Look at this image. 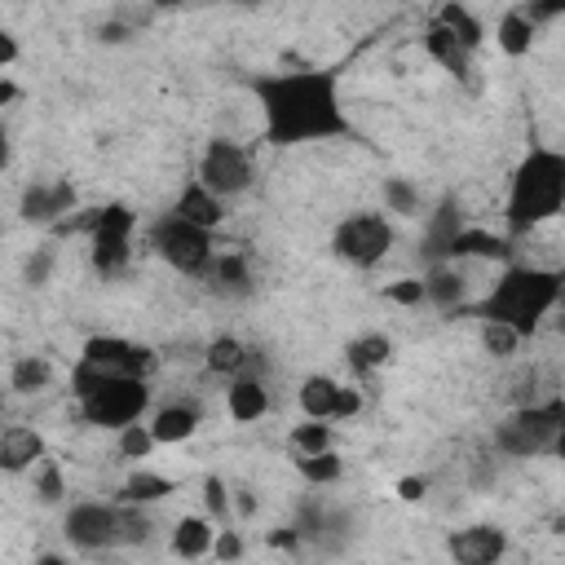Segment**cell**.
<instances>
[{"mask_svg": "<svg viewBox=\"0 0 565 565\" xmlns=\"http://www.w3.org/2000/svg\"><path fill=\"white\" fill-rule=\"evenodd\" d=\"M256 106L265 115L269 146H300L322 137H344L349 119L340 110V75L335 71H274L252 79Z\"/></svg>", "mask_w": 565, "mask_h": 565, "instance_id": "cell-1", "label": "cell"}, {"mask_svg": "<svg viewBox=\"0 0 565 565\" xmlns=\"http://www.w3.org/2000/svg\"><path fill=\"white\" fill-rule=\"evenodd\" d=\"M561 300V274L556 269H534V265H508L494 291L477 305L481 322H503L516 335H530Z\"/></svg>", "mask_w": 565, "mask_h": 565, "instance_id": "cell-2", "label": "cell"}, {"mask_svg": "<svg viewBox=\"0 0 565 565\" xmlns=\"http://www.w3.org/2000/svg\"><path fill=\"white\" fill-rule=\"evenodd\" d=\"M565 203V154L552 146H534L516 172H512V190H508V234H530L534 225L552 221Z\"/></svg>", "mask_w": 565, "mask_h": 565, "instance_id": "cell-3", "label": "cell"}, {"mask_svg": "<svg viewBox=\"0 0 565 565\" xmlns=\"http://www.w3.org/2000/svg\"><path fill=\"white\" fill-rule=\"evenodd\" d=\"M561 428H565V402L561 397H547V402H530L521 406L516 415H508L494 433V446L503 455H543V450H556L561 441Z\"/></svg>", "mask_w": 565, "mask_h": 565, "instance_id": "cell-4", "label": "cell"}, {"mask_svg": "<svg viewBox=\"0 0 565 565\" xmlns=\"http://www.w3.org/2000/svg\"><path fill=\"white\" fill-rule=\"evenodd\" d=\"M388 247H393V225L380 212H353L331 234V252L358 269H371L375 260H384Z\"/></svg>", "mask_w": 565, "mask_h": 565, "instance_id": "cell-5", "label": "cell"}, {"mask_svg": "<svg viewBox=\"0 0 565 565\" xmlns=\"http://www.w3.org/2000/svg\"><path fill=\"white\" fill-rule=\"evenodd\" d=\"M150 406V388L146 380H106L102 388H93L84 402H79V415L97 428H128L141 419V411Z\"/></svg>", "mask_w": 565, "mask_h": 565, "instance_id": "cell-6", "label": "cell"}, {"mask_svg": "<svg viewBox=\"0 0 565 565\" xmlns=\"http://www.w3.org/2000/svg\"><path fill=\"white\" fill-rule=\"evenodd\" d=\"M252 177H256V163H252V154H247L238 141L212 137V141L203 146V154H199V185H203L207 194H216V199L243 194V190L252 185Z\"/></svg>", "mask_w": 565, "mask_h": 565, "instance_id": "cell-7", "label": "cell"}, {"mask_svg": "<svg viewBox=\"0 0 565 565\" xmlns=\"http://www.w3.org/2000/svg\"><path fill=\"white\" fill-rule=\"evenodd\" d=\"M132 225L137 216L124 207V203H110V207H93V230H88V243H93V269L97 274H119L132 256Z\"/></svg>", "mask_w": 565, "mask_h": 565, "instance_id": "cell-8", "label": "cell"}, {"mask_svg": "<svg viewBox=\"0 0 565 565\" xmlns=\"http://www.w3.org/2000/svg\"><path fill=\"white\" fill-rule=\"evenodd\" d=\"M150 243H154V252H159L172 269H181V274H207V265H212V234L185 225V221L172 216V212H168L163 221H154Z\"/></svg>", "mask_w": 565, "mask_h": 565, "instance_id": "cell-9", "label": "cell"}, {"mask_svg": "<svg viewBox=\"0 0 565 565\" xmlns=\"http://www.w3.org/2000/svg\"><path fill=\"white\" fill-rule=\"evenodd\" d=\"M79 362H88L93 371L110 375V380H146L154 366V353L146 344L119 340V335H93L79 353Z\"/></svg>", "mask_w": 565, "mask_h": 565, "instance_id": "cell-10", "label": "cell"}, {"mask_svg": "<svg viewBox=\"0 0 565 565\" xmlns=\"http://www.w3.org/2000/svg\"><path fill=\"white\" fill-rule=\"evenodd\" d=\"M71 207H75V185L71 181H35V185L22 190V203H18L26 225H57V221H66Z\"/></svg>", "mask_w": 565, "mask_h": 565, "instance_id": "cell-11", "label": "cell"}, {"mask_svg": "<svg viewBox=\"0 0 565 565\" xmlns=\"http://www.w3.org/2000/svg\"><path fill=\"white\" fill-rule=\"evenodd\" d=\"M66 539L84 552H102V547H115V508L106 503H79L66 512Z\"/></svg>", "mask_w": 565, "mask_h": 565, "instance_id": "cell-12", "label": "cell"}, {"mask_svg": "<svg viewBox=\"0 0 565 565\" xmlns=\"http://www.w3.org/2000/svg\"><path fill=\"white\" fill-rule=\"evenodd\" d=\"M446 552L455 565H494L508 552V534L499 525H468L446 539Z\"/></svg>", "mask_w": 565, "mask_h": 565, "instance_id": "cell-13", "label": "cell"}, {"mask_svg": "<svg viewBox=\"0 0 565 565\" xmlns=\"http://www.w3.org/2000/svg\"><path fill=\"white\" fill-rule=\"evenodd\" d=\"M459 230H463V212H459V203H455V199H441L437 212H428L419 252H424L433 265H446V260H450V243H455Z\"/></svg>", "mask_w": 565, "mask_h": 565, "instance_id": "cell-14", "label": "cell"}, {"mask_svg": "<svg viewBox=\"0 0 565 565\" xmlns=\"http://www.w3.org/2000/svg\"><path fill=\"white\" fill-rule=\"evenodd\" d=\"M172 216H181L185 225H194V230H207V234H212V230L225 221V207H221V199H216V194H207L199 181H190V185L181 190V199H177Z\"/></svg>", "mask_w": 565, "mask_h": 565, "instance_id": "cell-15", "label": "cell"}, {"mask_svg": "<svg viewBox=\"0 0 565 565\" xmlns=\"http://www.w3.org/2000/svg\"><path fill=\"white\" fill-rule=\"evenodd\" d=\"M35 459H44V437H40L35 428L13 424V428L0 433V468H4V472H22V468H31Z\"/></svg>", "mask_w": 565, "mask_h": 565, "instance_id": "cell-16", "label": "cell"}, {"mask_svg": "<svg viewBox=\"0 0 565 565\" xmlns=\"http://www.w3.org/2000/svg\"><path fill=\"white\" fill-rule=\"evenodd\" d=\"M468 256H481V260H508L512 256V243L499 238V234H486V230H459L455 243H450V260H468Z\"/></svg>", "mask_w": 565, "mask_h": 565, "instance_id": "cell-17", "label": "cell"}, {"mask_svg": "<svg viewBox=\"0 0 565 565\" xmlns=\"http://www.w3.org/2000/svg\"><path fill=\"white\" fill-rule=\"evenodd\" d=\"M419 282H424V300H433L441 313L463 309V274H459V269H450V265H433L428 278H419Z\"/></svg>", "mask_w": 565, "mask_h": 565, "instance_id": "cell-18", "label": "cell"}, {"mask_svg": "<svg viewBox=\"0 0 565 565\" xmlns=\"http://www.w3.org/2000/svg\"><path fill=\"white\" fill-rule=\"evenodd\" d=\"M424 49H428V57H433V62H441L450 75H459V79L468 75V57H472V53H468V49H463L446 26L428 22V31H424Z\"/></svg>", "mask_w": 565, "mask_h": 565, "instance_id": "cell-19", "label": "cell"}, {"mask_svg": "<svg viewBox=\"0 0 565 565\" xmlns=\"http://www.w3.org/2000/svg\"><path fill=\"white\" fill-rule=\"evenodd\" d=\"M230 415L238 419V424H252V419H260L265 411H269V397H265V384L256 380V375H238L234 384H230Z\"/></svg>", "mask_w": 565, "mask_h": 565, "instance_id": "cell-20", "label": "cell"}, {"mask_svg": "<svg viewBox=\"0 0 565 565\" xmlns=\"http://www.w3.org/2000/svg\"><path fill=\"white\" fill-rule=\"evenodd\" d=\"M433 22H437V26H446V31H450V35H455V40H459L468 53H472V49H481V40H486L481 18H477L472 9H463V4H455V0H450V4H441Z\"/></svg>", "mask_w": 565, "mask_h": 565, "instance_id": "cell-21", "label": "cell"}, {"mask_svg": "<svg viewBox=\"0 0 565 565\" xmlns=\"http://www.w3.org/2000/svg\"><path fill=\"white\" fill-rule=\"evenodd\" d=\"M212 521H203V516H181L177 521V530H172V552L181 556V561H199V556H207L212 552Z\"/></svg>", "mask_w": 565, "mask_h": 565, "instance_id": "cell-22", "label": "cell"}, {"mask_svg": "<svg viewBox=\"0 0 565 565\" xmlns=\"http://www.w3.org/2000/svg\"><path fill=\"white\" fill-rule=\"evenodd\" d=\"M194 428H199V411H194V406H185V402H177V406H163V411L154 415L150 437H154V441H163V446H172V441H185Z\"/></svg>", "mask_w": 565, "mask_h": 565, "instance_id": "cell-23", "label": "cell"}, {"mask_svg": "<svg viewBox=\"0 0 565 565\" xmlns=\"http://www.w3.org/2000/svg\"><path fill=\"white\" fill-rule=\"evenodd\" d=\"M247 362H252V349L243 344V340H234V335H216L212 344H207V371H216V375H247Z\"/></svg>", "mask_w": 565, "mask_h": 565, "instance_id": "cell-24", "label": "cell"}, {"mask_svg": "<svg viewBox=\"0 0 565 565\" xmlns=\"http://www.w3.org/2000/svg\"><path fill=\"white\" fill-rule=\"evenodd\" d=\"M494 40H499V49H503L508 57H521V53H530V44H534V26H530V18L521 13V4H516V9H508V13L499 18V26H494Z\"/></svg>", "mask_w": 565, "mask_h": 565, "instance_id": "cell-25", "label": "cell"}, {"mask_svg": "<svg viewBox=\"0 0 565 565\" xmlns=\"http://www.w3.org/2000/svg\"><path fill=\"white\" fill-rule=\"evenodd\" d=\"M335 393H340V384H335L331 375H309V380L300 384V411H305L309 419H331Z\"/></svg>", "mask_w": 565, "mask_h": 565, "instance_id": "cell-26", "label": "cell"}, {"mask_svg": "<svg viewBox=\"0 0 565 565\" xmlns=\"http://www.w3.org/2000/svg\"><path fill=\"white\" fill-rule=\"evenodd\" d=\"M207 278H212V287H216V291H230V296H243V291H247V282H252L247 260H243L238 252H230V256H212Z\"/></svg>", "mask_w": 565, "mask_h": 565, "instance_id": "cell-27", "label": "cell"}, {"mask_svg": "<svg viewBox=\"0 0 565 565\" xmlns=\"http://www.w3.org/2000/svg\"><path fill=\"white\" fill-rule=\"evenodd\" d=\"M388 358H393V340H388V335H362V340L349 344V366H353L358 375L384 366Z\"/></svg>", "mask_w": 565, "mask_h": 565, "instance_id": "cell-28", "label": "cell"}, {"mask_svg": "<svg viewBox=\"0 0 565 565\" xmlns=\"http://www.w3.org/2000/svg\"><path fill=\"white\" fill-rule=\"evenodd\" d=\"M119 494H124V503H137V508H141V503H154V499L172 494V481L159 477V472H146V468H141V472H132V477L124 481Z\"/></svg>", "mask_w": 565, "mask_h": 565, "instance_id": "cell-29", "label": "cell"}, {"mask_svg": "<svg viewBox=\"0 0 565 565\" xmlns=\"http://www.w3.org/2000/svg\"><path fill=\"white\" fill-rule=\"evenodd\" d=\"M296 468H300V477H305V481H313V486H331V481H340V472H344V463H340V455H335V450L300 455V459H296Z\"/></svg>", "mask_w": 565, "mask_h": 565, "instance_id": "cell-30", "label": "cell"}, {"mask_svg": "<svg viewBox=\"0 0 565 565\" xmlns=\"http://www.w3.org/2000/svg\"><path fill=\"white\" fill-rule=\"evenodd\" d=\"M115 539H119V543H146V539H150V516H146L137 503L115 508Z\"/></svg>", "mask_w": 565, "mask_h": 565, "instance_id": "cell-31", "label": "cell"}, {"mask_svg": "<svg viewBox=\"0 0 565 565\" xmlns=\"http://www.w3.org/2000/svg\"><path fill=\"white\" fill-rule=\"evenodd\" d=\"M49 362L44 358H22V362H13V375H9V384L18 388V393H40L44 384H49Z\"/></svg>", "mask_w": 565, "mask_h": 565, "instance_id": "cell-32", "label": "cell"}, {"mask_svg": "<svg viewBox=\"0 0 565 565\" xmlns=\"http://www.w3.org/2000/svg\"><path fill=\"white\" fill-rule=\"evenodd\" d=\"M384 203H388V212H397V216H415V212H419V190H415L406 177H388V181H384Z\"/></svg>", "mask_w": 565, "mask_h": 565, "instance_id": "cell-33", "label": "cell"}, {"mask_svg": "<svg viewBox=\"0 0 565 565\" xmlns=\"http://www.w3.org/2000/svg\"><path fill=\"white\" fill-rule=\"evenodd\" d=\"M291 446H296V455H322V450H331V428L322 419H309L291 433Z\"/></svg>", "mask_w": 565, "mask_h": 565, "instance_id": "cell-34", "label": "cell"}, {"mask_svg": "<svg viewBox=\"0 0 565 565\" xmlns=\"http://www.w3.org/2000/svg\"><path fill=\"white\" fill-rule=\"evenodd\" d=\"M150 450H154L150 424H128V428H119V455H124V459H146Z\"/></svg>", "mask_w": 565, "mask_h": 565, "instance_id": "cell-35", "label": "cell"}, {"mask_svg": "<svg viewBox=\"0 0 565 565\" xmlns=\"http://www.w3.org/2000/svg\"><path fill=\"white\" fill-rule=\"evenodd\" d=\"M481 344H486V353L508 358V353L521 344V335H516L512 327H503V322H481Z\"/></svg>", "mask_w": 565, "mask_h": 565, "instance_id": "cell-36", "label": "cell"}, {"mask_svg": "<svg viewBox=\"0 0 565 565\" xmlns=\"http://www.w3.org/2000/svg\"><path fill=\"white\" fill-rule=\"evenodd\" d=\"M35 494H40V503H57L62 499V472H57V463H40Z\"/></svg>", "mask_w": 565, "mask_h": 565, "instance_id": "cell-37", "label": "cell"}, {"mask_svg": "<svg viewBox=\"0 0 565 565\" xmlns=\"http://www.w3.org/2000/svg\"><path fill=\"white\" fill-rule=\"evenodd\" d=\"M384 296H388L393 305H419V300H424V282H419V278H397V282L384 287Z\"/></svg>", "mask_w": 565, "mask_h": 565, "instance_id": "cell-38", "label": "cell"}, {"mask_svg": "<svg viewBox=\"0 0 565 565\" xmlns=\"http://www.w3.org/2000/svg\"><path fill=\"white\" fill-rule=\"evenodd\" d=\"M212 556H216L221 565L238 561V556H243V539H238L234 530H216V534H212Z\"/></svg>", "mask_w": 565, "mask_h": 565, "instance_id": "cell-39", "label": "cell"}, {"mask_svg": "<svg viewBox=\"0 0 565 565\" xmlns=\"http://www.w3.org/2000/svg\"><path fill=\"white\" fill-rule=\"evenodd\" d=\"M49 269H53V252H49V247H40V252L26 260V269H22V282H31V287H44V282H49Z\"/></svg>", "mask_w": 565, "mask_h": 565, "instance_id": "cell-40", "label": "cell"}, {"mask_svg": "<svg viewBox=\"0 0 565 565\" xmlns=\"http://www.w3.org/2000/svg\"><path fill=\"white\" fill-rule=\"evenodd\" d=\"M358 411H362V393H358V388H344V384H340L331 419H349V415H358Z\"/></svg>", "mask_w": 565, "mask_h": 565, "instance_id": "cell-41", "label": "cell"}, {"mask_svg": "<svg viewBox=\"0 0 565 565\" xmlns=\"http://www.w3.org/2000/svg\"><path fill=\"white\" fill-rule=\"evenodd\" d=\"M203 503L212 508V516L225 512V481H221V477H207V481H203Z\"/></svg>", "mask_w": 565, "mask_h": 565, "instance_id": "cell-42", "label": "cell"}, {"mask_svg": "<svg viewBox=\"0 0 565 565\" xmlns=\"http://www.w3.org/2000/svg\"><path fill=\"white\" fill-rule=\"evenodd\" d=\"M128 35H132V26L119 22V18H115V22H102V31H97V40H106V44H124Z\"/></svg>", "mask_w": 565, "mask_h": 565, "instance_id": "cell-43", "label": "cell"}, {"mask_svg": "<svg viewBox=\"0 0 565 565\" xmlns=\"http://www.w3.org/2000/svg\"><path fill=\"white\" fill-rule=\"evenodd\" d=\"M397 494H402L406 503L424 499V477H402V481H397Z\"/></svg>", "mask_w": 565, "mask_h": 565, "instance_id": "cell-44", "label": "cell"}, {"mask_svg": "<svg viewBox=\"0 0 565 565\" xmlns=\"http://www.w3.org/2000/svg\"><path fill=\"white\" fill-rule=\"evenodd\" d=\"M13 57H18V40H13L9 31H0V71H4Z\"/></svg>", "mask_w": 565, "mask_h": 565, "instance_id": "cell-45", "label": "cell"}, {"mask_svg": "<svg viewBox=\"0 0 565 565\" xmlns=\"http://www.w3.org/2000/svg\"><path fill=\"white\" fill-rule=\"evenodd\" d=\"M296 539H300V530H274L269 547H296Z\"/></svg>", "mask_w": 565, "mask_h": 565, "instance_id": "cell-46", "label": "cell"}, {"mask_svg": "<svg viewBox=\"0 0 565 565\" xmlns=\"http://www.w3.org/2000/svg\"><path fill=\"white\" fill-rule=\"evenodd\" d=\"M238 512H243V516H252V512H256V494L238 490Z\"/></svg>", "mask_w": 565, "mask_h": 565, "instance_id": "cell-47", "label": "cell"}, {"mask_svg": "<svg viewBox=\"0 0 565 565\" xmlns=\"http://www.w3.org/2000/svg\"><path fill=\"white\" fill-rule=\"evenodd\" d=\"M35 565H71V561H66V556H57V552H44Z\"/></svg>", "mask_w": 565, "mask_h": 565, "instance_id": "cell-48", "label": "cell"}, {"mask_svg": "<svg viewBox=\"0 0 565 565\" xmlns=\"http://www.w3.org/2000/svg\"><path fill=\"white\" fill-rule=\"evenodd\" d=\"M13 97H18V88L9 79H0V102H13Z\"/></svg>", "mask_w": 565, "mask_h": 565, "instance_id": "cell-49", "label": "cell"}, {"mask_svg": "<svg viewBox=\"0 0 565 565\" xmlns=\"http://www.w3.org/2000/svg\"><path fill=\"white\" fill-rule=\"evenodd\" d=\"M9 163V137H4V128H0V168Z\"/></svg>", "mask_w": 565, "mask_h": 565, "instance_id": "cell-50", "label": "cell"}]
</instances>
